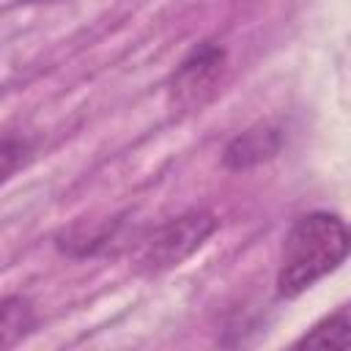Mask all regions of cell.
<instances>
[{
    "label": "cell",
    "mask_w": 351,
    "mask_h": 351,
    "mask_svg": "<svg viewBox=\"0 0 351 351\" xmlns=\"http://www.w3.org/2000/svg\"><path fill=\"white\" fill-rule=\"evenodd\" d=\"M351 252V228L329 211H310L293 219L288 228L280 263H277V293L293 299L315 285L321 277L335 271Z\"/></svg>",
    "instance_id": "6da1fadb"
},
{
    "label": "cell",
    "mask_w": 351,
    "mask_h": 351,
    "mask_svg": "<svg viewBox=\"0 0 351 351\" xmlns=\"http://www.w3.org/2000/svg\"><path fill=\"white\" fill-rule=\"evenodd\" d=\"M214 230L217 217L211 211H186L154 233V239L145 244L137 261V269L143 274H159L173 266H181L192 252H197L206 244V239Z\"/></svg>",
    "instance_id": "7a4b0ae2"
},
{
    "label": "cell",
    "mask_w": 351,
    "mask_h": 351,
    "mask_svg": "<svg viewBox=\"0 0 351 351\" xmlns=\"http://www.w3.org/2000/svg\"><path fill=\"white\" fill-rule=\"evenodd\" d=\"M225 71V49L217 41H200L178 63L167 85V101L173 112H195L214 93Z\"/></svg>",
    "instance_id": "3957f363"
},
{
    "label": "cell",
    "mask_w": 351,
    "mask_h": 351,
    "mask_svg": "<svg viewBox=\"0 0 351 351\" xmlns=\"http://www.w3.org/2000/svg\"><path fill=\"white\" fill-rule=\"evenodd\" d=\"M282 148V132L271 123H261L252 126L241 134H236L222 154V162L228 170H250L258 167L263 162H269L271 156H277Z\"/></svg>",
    "instance_id": "277c9868"
},
{
    "label": "cell",
    "mask_w": 351,
    "mask_h": 351,
    "mask_svg": "<svg viewBox=\"0 0 351 351\" xmlns=\"http://www.w3.org/2000/svg\"><path fill=\"white\" fill-rule=\"evenodd\" d=\"M293 346L296 348H351V315L332 313L321 318Z\"/></svg>",
    "instance_id": "5b68a950"
},
{
    "label": "cell",
    "mask_w": 351,
    "mask_h": 351,
    "mask_svg": "<svg viewBox=\"0 0 351 351\" xmlns=\"http://www.w3.org/2000/svg\"><path fill=\"white\" fill-rule=\"evenodd\" d=\"M36 326L33 307L25 296H5L3 299V318H0V332H3V346L11 348L16 340H22L30 329Z\"/></svg>",
    "instance_id": "8992f818"
},
{
    "label": "cell",
    "mask_w": 351,
    "mask_h": 351,
    "mask_svg": "<svg viewBox=\"0 0 351 351\" xmlns=\"http://www.w3.org/2000/svg\"><path fill=\"white\" fill-rule=\"evenodd\" d=\"M25 151H27L25 140H16L14 134H5V140H3V178H11L14 176L16 165L25 159L19 154H25Z\"/></svg>",
    "instance_id": "52a82bcc"
},
{
    "label": "cell",
    "mask_w": 351,
    "mask_h": 351,
    "mask_svg": "<svg viewBox=\"0 0 351 351\" xmlns=\"http://www.w3.org/2000/svg\"><path fill=\"white\" fill-rule=\"evenodd\" d=\"M25 3H36V0H25Z\"/></svg>",
    "instance_id": "ba28073f"
}]
</instances>
